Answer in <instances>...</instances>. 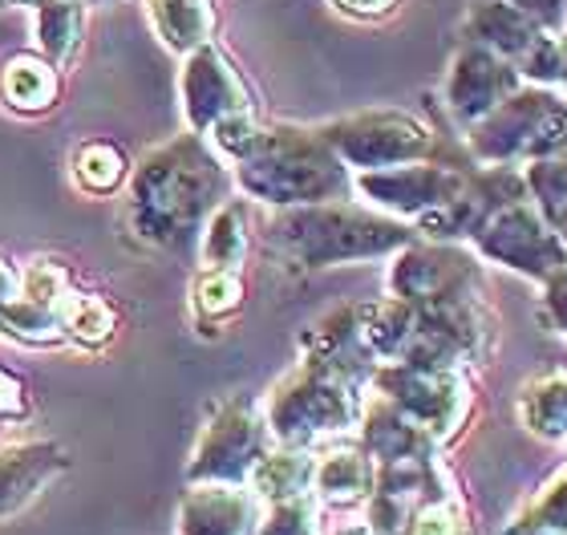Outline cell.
<instances>
[{
    "label": "cell",
    "mask_w": 567,
    "mask_h": 535,
    "mask_svg": "<svg viewBox=\"0 0 567 535\" xmlns=\"http://www.w3.org/2000/svg\"><path fill=\"white\" fill-rule=\"evenodd\" d=\"M544 219L551 224V232L559 236V244L567 248V199L556 203V207H544Z\"/></svg>",
    "instance_id": "e575fe53"
},
{
    "label": "cell",
    "mask_w": 567,
    "mask_h": 535,
    "mask_svg": "<svg viewBox=\"0 0 567 535\" xmlns=\"http://www.w3.org/2000/svg\"><path fill=\"white\" fill-rule=\"evenodd\" d=\"M519 85H523L519 70L507 58L462 41V49L450 61L442 94H446V110L454 114V122H458L462 131H471L474 122H483L491 110L503 106Z\"/></svg>",
    "instance_id": "7c38bea8"
},
{
    "label": "cell",
    "mask_w": 567,
    "mask_h": 535,
    "mask_svg": "<svg viewBox=\"0 0 567 535\" xmlns=\"http://www.w3.org/2000/svg\"><path fill=\"white\" fill-rule=\"evenodd\" d=\"M369 381L385 402L398 405L405 418H414L434 442L454 439L471 414V381L462 369H422L393 361L373 369Z\"/></svg>",
    "instance_id": "52a82bcc"
},
{
    "label": "cell",
    "mask_w": 567,
    "mask_h": 535,
    "mask_svg": "<svg viewBox=\"0 0 567 535\" xmlns=\"http://www.w3.org/2000/svg\"><path fill=\"white\" fill-rule=\"evenodd\" d=\"M244 256H248V215H244V203H219L212 219L203 224L199 236L203 272H239Z\"/></svg>",
    "instance_id": "ffe728a7"
},
{
    "label": "cell",
    "mask_w": 567,
    "mask_h": 535,
    "mask_svg": "<svg viewBox=\"0 0 567 535\" xmlns=\"http://www.w3.org/2000/svg\"><path fill=\"white\" fill-rule=\"evenodd\" d=\"M361 446L373 463H405V459H434L437 442L417 426L414 418H405L393 402L378 393V402L361 410Z\"/></svg>",
    "instance_id": "9a60e30c"
},
{
    "label": "cell",
    "mask_w": 567,
    "mask_h": 535,
    "mask_svg": "<svg viewBox=\"0 0 567 535\" xmlns=\"http://www.w3.org/2000/svg\"><path fill=\"white\" fill-rule=\"evenodd\" d=\"M21 297L33 300V305H45V309H61V300H65V268L53 260L33 264L21 280Z\"/></svg>",
    "instance_id": "f546056e"
},
{
    "label": "cell",
    "mask_w": 567,
    "mask_h": 535,
    "mask_svg": "<svg viewBox=\"0 0 567 535\" xmlns=\"http://www.w3.org/2000/svg\"><path fill=\"white\" fill-rule=\"evenodd\" d=\"M94 4H110V0H94Z\"/></svg>",
    "instance_id": "f35d334b"
},
{
    "label": "cell",
    "mask_w": 567,
    "mask_h": 535,
    "mask_svg": "<svg viewBox=\"0 0 567 535\" xmlns=\"http://www.w3.org/2000/svg\"><path fill=\"white\" fill-rule=\"evenodd\" d=\"M17 292H21V280H17V272H12L9 264H0V309H4Z\"/></svg>",
    "instance_id": "d590c367"
},
{
    "label": "cell",
    "mask_w": 567,
    "mask_h": 535,
    "mask_svg": "<svg viewBox=\"0 0 567 535\" xmlns=\"http://www.w3.org/2000/svg\"><path fill=\"white\" fill-rule=\"evenodd\" d=\"M466 146L486 167H527L567 155V94L523 82L503 106L474 122Z\"/></svg>",
    "instance_id": "5b68a950"
},
{
    "label": "cell",
    "mask_w": 567,
    "mask_h": 535,
    "mask_svg": "<svg viewBox=\"0 0 567 535\" xmlns=\"http://www.w3.org/2000/svg\"><path fill=\"white\" fill-rule=\"evenodd\" d=\"M114 325H118L114 309L94 292H65V300H61V329L78 346H106L114 337Z\"/></svg>",
    "instance_id": "d4e9b609"
},
{
    "label": "cell",
    "mask_w": 567,
    "mask_h": 535,
    "mask_svg": "<svg viewBox=\"0 0 567 535\" xmlns=\"http://www.w3.org/2000/svg\"><path fill=\"white\" fill-rule=\"evenodd\" d=\"M503 535H567V463L535 491Z\"/></svg>",
    "instance_id": "cb8c5ba5"
},
{
    "label": "cell",
    "mask_w": 567,
    "mask_h": 535,
    "mask_svg": "<svg viewBox=\"0 0 567 535\" xmlns=\"http://www.w3.org/2000/svg\"><path fill=\"white\" fill-rule=\"evenodd\" d=\"M544 321L567 337V268L544 285Z\"/></svg>",
    "instance_id": "1f68e13d"
},
{
    "label": "cell",
    "mask_w": 567,
    "mask_h": 535,
    "mask_svg": "<svg viewBox=\"0 0 567 535\" xmlns=\"http://www.w3.org/2000/svg\"><path fill=\"white\" fill-rule=\"evenodd\" d=\"M320 138L337 151L344 167L385 171L434 155V131L405 110H365L353 119H337L320 126Z\"/></svg>",
    "instance_id": "8992f818"
},
{
    "label": "cell",
    "mask_w": 567,
    "mask_h": 535,
    "mask_svg": "<svg viewBox=\"0 0 567 535\" xmlns=\"http://www.w3.org/2000/svg\"><path fill=\"white\" fill-rule=\"evenodd\" d=\"M361 390L353 378L337 369L300 361L296 373L280 381L264 405V422L272 430V442L312 451L317 442L341 439L361 422Z\"/></svg>",
    "instance_id": "277c9868"
},
{
    "label": "cell",
    "mask_w": 567,
    "mask_h": 535,
    "mask_svg": "<svg viewBox=\"0 0 567 535\" xmlns=\"http://www.w3.org/2000/svg\"><path fill=\"white\" fill-rule=\"evenodd\" d=\"M126 158H122L118 146L110 143H82L78 155H73V178L78 187L90 191V195H110L126 183Z\"/></svg>",
    "instance_id": "484cf974"
},
{
    "label": "cell",
    "mask_w": 567,
    "mask_h": 535,
    "mask_svg": "<svg viewBox=\"0 0 567 535\" xmlns=\"http://www.w3.org/2000/svg\"><path fill=\"white\" fill-rule=\"evenodd\" d=\"M183 110L195 134H207L219 119L251 110V90L239 78V70L227 61L224 49H215L212 41L187 53L183 65Z\"/></svg>",
    "instance_id": "4fadbf2b"
},
{
    "label": "cell",
    "mask_w": 567,
    "mask_h": 535,
    "mask_svg": "<svg viewBox=\"0 0 567 535\" xmlns=\"http://www.w3.org/2000/svg\"><path fill=\"white\" fill-rule=\"evenodd\" d=\"M462 183H466V171L446 167V163H430V158L385 171H357L353 175V191L361 199L373 203L381 215L414 219V224L422 215L446 207L462 191Z\"/></svg>",
    "instance_id": "8fae6325"
},
{
    "label": "cell",
    "mask_w": 567,
    "mask_h": 535,
    "mask_svg": "<svg viewBox=\"0 0 567 535\" xmlns=\"http://www.w3.org/2000/svg\"><path fill=\"white\" fill-rule=\"evenodd\" d=\"M378 466L365 446H332L312 466V500L324 507H357L373 495Z\"/></svg>",
    "instance_id": "2e32d148"
},
{
    "label": "cell",
    "mask_w": 567,
    "mask_h": 535,
    "mask_svg": "<svg viewBox=\"0 0 567 535\" xmlns=\"http://www.w3.org/2000/svg\"><path fill=\"white\" fill-rule=\"evenodd\" d=\"M385 285H390V297L422 309V305H442V300L483 292V268L458 244H442V239L417 244L414 239L402 251H393Z\"/></svg>",
    "instance_id": "30bf717a"
},
{
    "label": "cell",
    "mask_w": 567,
    "mask_h": 535,
    "mask_svg": "<svg viewBox=\"0 0 567 535\" xmlns=\"http://www.w3.org/2000/svg\"><path fill=\"white\" fill-rule=\"evenodd\" d=\"M0 4H33V9H37L41 0H0Z\"/></svg>",
    "instance_id": "74e56055"
},
{
    "label": "cell",
    "mask_w": 567,
    "mask_h": 535,
    "mask_svg": "<svg viewBox=\"0 0 567 535\" xmlns=\"http://www.w3.org/2000/svg\"><path fill=\"white\" fill-rule=\"evenodd\" d=\"M519 12H527L539 29H547L551 37L567 33V0H507Z\"/></svg>",
    "instance_id": "4dcf8cb0"
},
{
    "label": "cell",
    "mask_w": 567,
    "mask_h": 535,
    "mask_svg": "<svg viewBox=\"0 0 567 535\" xmlns=\"http://www.w3.org/2000/svg\"><path fill=\"white\" fill-rule=\"evenodd\" d=\"M236 183L248 199L268 207H308L353 195V171L320 131L300 126H264L256 146L236 163Z\"/></svg>",
    "instance_id": "7a4b0ae2"
},
{
    "label": "cell",
    "mask_w": 567,
    "mask_h": 535,
    "mask_svg": "<svg viewBox=\"0 0 567 535\" xmlns=\"http://www.w3.org/2000/svg\"><path fill=\"white\" fill-rule=\"evenodd\" d=\"M260 535H317V500L296 495L272 503V512L260 515Z\"/></svg>",
    "instance_id": "83f0119b"
},
{
    "label": "cell",
    "mask_w": 567,
    "mask_h": 535,
    "mask_svg": "<svg viewBox=\"0 0 567 535\" xmlns=\"http://www.w3.org/2000/svg\"><path fill=\"white\" fill-rule=\"evenodd\" d=\"M312 466H317V459L308 451H300V446H280V442H276L272 451L256 463L248 483H251V491L268 503L296 500V495H312Z\"/></svg>",
    "instance_id": "d6986e66"
},
{
    "label": "cell",
    "mask_w": 567,
    "mask_h": 535,
    "mask_svg": "<svg viewBox=\"0 0 567 535\" xmlns=\"http://www.w3.org/2000/svg\"><path fill=\"white\" fill-rule=\"evenodd\" d=\"M272 451V430L248 398H227L212 410L190 454V483H248L264 454Z\"/></svg>",
    "instance_id": "ba28073f"
},
{
    "label": "cell",
    "mask_w": 567,
    "mask_h": 535,
    "mask_svg": "<svg viewBox=\"0 0 567 535\" xmlns=\"http://www.w3.org/2000/svg\"><path fill=\"white\" fill-rule=\"evenodd\" d=\"M244 305V280L239 272H203L195 288V312L199 321H227Z\"/></svg>",
    "instance_id": "4316f807"
},
{
    "label": "cell",
    "mask_w": 567,
    "mask_h": 535,
    "mask_svg": "<svg viewBox=\"0 0 567 535\" xmlns=\"http://www.w3.org/2000/svg\"><path fill=\"white\" fill-rule=\"evenodd\" d=\"M227 171L199 134H183L142 158L131 178V232L154 248L187 251L224 203Z\"/></svg>",
    "instance_id": "6da1fadb"
},
{
    "label": "cell",
    "mask_w": 567,
    "mask_h": 535,
    "mask_svg": "<svg viewBox=\"0 0 567 535\" xmlns=\"http://www.w3.org/2000/svg\"><path fill=\"white\" fill-rule=\"evenodd\" d=\"M329 4L344 17H353V21H381L398 9V0H329Z\"/></svg>",
    "instance_id": "d6a6232c"
},
{
    "label": "cell",
    "mask_w": 567,
    "mask_h": 535,
    "mask_svg": "<svg viewBox=\"0 0 567 535\" xmlns=\"http://www.w3.org/2000/svg\"><path fill=\"white\" fill-rule=\"evenodd\" d=\"M337 535H373L369 527H344V532H337Z\"/></svg>",
    "instance_id": "8d00e7d4"
},
{
    "label": "cell",
    "mask_w": 567,
    "mask_h": 535,
    "mask_svg": "<svg viewBox=\"0 0 567 535\" xmlns=\"http://www.w3.org/2000/svg\"><path fill=\"white\" fill-rule=\"evenodd\" d=\"M146 9H151V21L163 37V45L175 53H195L215 33L212 0H146Z\"/></svg>",
    "instance_id": "44dd1931"
},
{
    "label": "cell",
    "mask_w": 567,
    "mask_h": 535,
    "mask_svg": "<svg viewBox=\"0 0 567 535\" xmlns=\"http://www.w3.org/2000/svg\"><path fill=\"white\" fill-rule=\"evenodd\" d=\"M85 0H41L37 4V45L53 65H70L82 49L85 33Z\"/></svg>",
    "instance_id": "7402d4cb"
},
{
    "label": "cell",
    "mask_w": 567,
    "mask_h": 535,
    "mask_svg": "<svg viewBox=\"0 0 567 535\" xmlns=\"http://www.w3.org/2000/svg\"><path fill=\"white\" fill-rule=\"evenodd\" d=\"M519 418L535 439L567 446V373H547L532 381L519 398Z\"/></svg>",
    "instance_id": "603a6c76"
},
{
    "label": "cell",
    "mask_w": 567,
    "mask_h": 535,
    "mask_svg": "<svg viewBox=\"0 0 567 535\" xmlns=\"http://www.w3.org/2000/svg\"><path fill=\"white\" fill-rule=\"evenodd\" d=\"M58 90H61L58 65L45 58H37V53H17V58H9L4 70H0V97H4L12 110H21V114H41V110H49L58 102Z\"/></svg>",
    "instance_id": "ac0fdd59"
},
{
    "label": "cell",
    "mask_w": 567,
    "mask_h": 535,
    "mask_svg": "<svg viewBox=\"0 0 567 535\" xmlns=\"http://www.w3.org/2000/svg\"><path fill=\"white\" fill-rule=\"evenodd\" d=\"M405 535H462V512H458V503H454V495L422 503V507L410 515Z\"/></svg>",
    "instance_id": "f1b7e54d"
},
{
    "label": "cell",
    "mask_w": 567,
    "mask_h": 535,
    "mask_svg": "<svg viewBox=\"0 0 567 535\" xmlns=\"http://www.w3.org/2000/svg\"><path fill=\"white\" fill-rule=\"evenodd\" d=\"M268 239L305 268H329V264L393 256L405 244H414L417 232L405 227V219L332 199L308 203V207H280V215L268 224Z\"/></svg>",
    "instance_id": "3957f363"
},
{
    "label": "cell",
    "mask_w": 567,
    "mask_h": 535,
    "mask_svg": "<svg viewBox=\"0 0 567 535\" xmlns=\"http://www.w3.org/2000/svg\"><path fill=\"white\" fill-rule=\"evenodd\" d=\"M474 251L491 264H503L511 272L527 276L535 285H547L551 276L567 268V248L544 219V212L527 199H515L507 207H498L478 232L471 236Z\"/></svg>",
    "instance_id": "9c48e42d"
},
{
    "label": "cell",
    "mask_w": 567,
    "mask_h": 535,
    "mask_svg": "<svg viewBox=\"0 0 567 535\" xmlns=\"http://www.w3.org/2000/svg\"><path fill=\"white\" fill-rule=\"evenodd\" d=\"M178 535H260V495L244 483H195L178 507Z\"/></svg>",
    "instance_id": "5bb4252c"
},
{
    "label": "cell",
    "mask_w": 567,
    "mask_h": 535,
    "mask_svg": "<svg viewBox=\"0 0 567 535\" xmlns=\"http://www.w3.org/2000/svg\"><path fill=\"white\" fill-rule=\"evenodd\" d=\"M24 410H29V402H24L21 381L0 369V418H21Z\"/></svg>",
    "instance_id": "836d02e7"
},
{
    "label": "cell",
    "mask_w": 567,
    "mask_h": 535,
    "mask_svg": "<svg viewBox=\"0 0 567 535\" xmlns=\"http://www.w3.org/2000/svg\"><path fill=\"white\" fill-rule=\"evenodd\" d=\"M65 471V451L53 442H33V446H9L0 451V519L21 512L49 479Z\"/></svg>",
    "instance_id": "e0dca14e"
}]
</instances>
